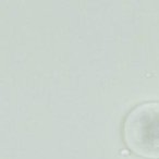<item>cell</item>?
<instances>
[{
    "label": "cell",
    "mask_w": 159,
    "mask_h": 159,
    "mask_svg": "<svg viewBox=\"0 0 159 159\" xmlns=\"http://www.w3.org/2000/svg\"><path fill=\"white\" fill-rule=\"evenodd\" d=\"M124 141L133 152L159 159V102L137 106L124 123Z\"/></svg>",
    "instance_id": "obj_1"
}]
</instances>
